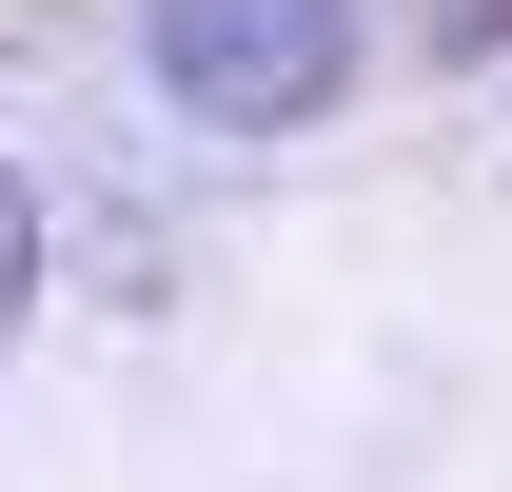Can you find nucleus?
<instances>
[{
  "instance_id": "nucleus-2",
  "label": "nucleus",
  "mask_w": 512,
  "mask_h": 492,
  "mask_svg": "<svg viewBox=\"0 0 512 492\" xmlns=\"http://www.w3.org/2000/svg\"><path fill=\"white\" fill-rule=\"evenodd\" d=\"M20 296H40V197L0 178V335H20Z\"/></svg>"
},
{
  "instance_id": "nucleus-1",
  "label": "nucleus",
  "mask_w": 512,
  "mask_h": 492,
  "mask_svg": "<svg viewBox=\"0 0 512 492\" xmlns=\"http://www.w3.org/2000/svg\"><path fill=\"white\" fill-rule=\"evenodd\" d=\"M138 40H158V79H178V119L296 138L335 79H355V0H138Z\"/></svg>"
},
{
  "instance_id": "nucleus-3",
  "label": "nucleus",
  "mask_w": 512,
  "mask_h": 492,
  "mask_svg": "<svg viewBox=\"0 0 512 492\" xmlns=\"http://www.w3.org/2000/svg\"><path fill=\"white\" fill-rule=\"evenodd\" d=\"M414 20H434V40H493V0H414Z\"/></svg>"
}]
</instances>
